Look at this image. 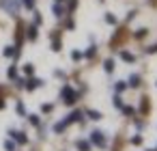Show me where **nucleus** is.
Instances as JSON below:
<instances>
[{"instance_id": "obj_1", "label": "nucleus", "mask_w": 157, "mask_h": 151, "mask_svg": "<svg viewBox=\"0 0 157 151\" xmlns=\"http://www.w3.org/2000/svg\"><path fill=\"white\" fill-rule=\"evenodd\" d=\"M60 95H63V99H65V104H69V106H71V104H75V97H78V95H75V91H73L71 86H63V91H60Z\"/></svg>"}, {"instance_id": "obj_2", "label": "nucleus", "mask_w": 157, "mask_h": 151, "mask_svg": "<svg viewBox=\"0 0 157 151\" xmlns=\"http://www.w3.org/2000/svg\"><path fill=\"white\" fill-rule=\"evenodd\" d=\"M90 142H95L97 147H105V138H103V132H93L90 134Z\"/></svg>"}, {"instance_id": "obj_3", "label": "nucleus", "mask_w": 157, "mask_h": 151, "mask_svg": "<svg viewBox=\"0 0 157 151\" xmlns=\"http://www.w3.org/2000/svg\"><path fill=\"white\" fill-rule=\"evenodd\" d=\"M2 7H5L7 11H11V15H15V13H17L20 2H17V0H2Z\"/></svg>"}, {"instance_id": "obj_4", "label": "nucleus", "mask_w": 157, "mask_h": 151, "mask_svg": "<svg viewBox=\"0 0 157 151\" xmlns=\"http://www.w3.org/2000/svg\"><path fill=\"white\" fill-rule=\"evenodd\" d=\"M9 136H11V138H13L15 142H20V145H24V142L28 140L24 132H15V129H9Z\"/></svg>"}, {"instance_id": "obj_5", "label": "nucleus", "mask_w": 157, "mask_h": 151, "mask_svg": "<svg viewBox=\"0 0 157 151\" xmlns=\"http://www.w3.org/2000/svg\"><path fill=\"white\" fill-rule=\"evenodd\" d=\"M41 84H43V80H39V78H30L24 86H26L28 91H35V89H37V86H41Z\"/></svg>"}, {"instance_id": "obj_6", "label": "nucleus", "mask_w": 157, "mask_h": 151, "mask_svg": "<svg viewBox=\"0 0 157 151\" xmlns=\"http://www.w3.org/2000/svg\"><path fill=\"white\" fill-rule=\"evenodd\" d=\"M80 119H82V112H80V110H73V112L65 119V123L69 125V123H75V121H80Z\"/></svg>"}, {"instance_id": "obj_7", "label": "nucleus", "mask_w": 157, "mask_h": 151, "mask_svg": "<svg viewBox=\"0 0 157 151\" xmlns=\"http://www.w3.org/2000/svg\"><path fill=\"white\" fill-rule=\"evenodd\" d=\"M127 86H133V89H136V86H140V76H138V74H131V76H129Z\"/></svg>"}, {"instance_id": "obj_8", "label": "nucleus", "mask_w": 157, "mask_h": 151, "mask_svg": "<svg viewBox=\"0 0 157 151\" xmlns=\"http://www.w3.org/2000/svg\"><path fill=\"white\" fill-rule=\"evenodd\" d=\"M75 147H78L80 151H90V142H88V140H78Z\"/></svg>"}, {"instance_id": "obj_9", "label": "nucleus", "mask_w": 157, "mask_h": 151, "mask_svg": "<svg viewBox=\"0 0 157 151\" xmlns=\"http://www.w3.org/2000/svg\"><path fill=\"white\" fill-rule=\"evenodd\" d=\"M52 11H54V15H56V18H63V15H65V9H63V7H60L58 2H56V5L52 7Z\"/></svg>"}, {"instance_id": "obj_10", "label": "nucleus", "mask_w": 157, "mask_h": 151, "mask_svg": "<svg viewBox=\"0 0 157 151\" xmlns=\"http://www.w3.org/2000/svg\"><path fill=\"white\" fill-rule=\"evenodd\" d=\"M2 54H5V56H7V58H11V56H15V54H17V50H15V48H13V46H7V48H5V52H2Z\"/></svg>"}, {"instance_id": "obj_11", "label": "nucleus", "mask_w": 157, "mask_h": 151, "mask_svg": "<svg viewBox=\"0 0 157 151\" xmlns=\"http://www.w3.org/2000/svg\"><path fill=\"white\" fill-rule=\"evenodd\" d=\"M121 58H123V61H127V63H133V54H131V52L121 50Z\"/></svg>"}, {"instance_id": "obj_12", "label": "nucleus", "mask_w": 157, "mask_h": 151, "mask_svg": "<svg viewBox=\"0 0 157 151\" xmlns=\"http://www.w3.org/2000/svg\"><path fill=\"white\" fill-rule=\"evenodd\" d=\"M103 69H105L108 74H112V71H114V61H112V58H108V61L103 63Z\"/></svg>"}, {"instance_id": "obj_13", "label": "nucleus", "mask_w": 157, "mask_h": 151, "mask_svg": "<svg viewBox=\"0 0 157 151\" xmlns=\"http://www.w3.org/2000/svg\"><path fill=\"white\" fill-rule=\"evenodd\" d=\"M86 114H88L93 121H99V119H101V112H97V110H86Z\"/></svg>"}, {"instance_id": "obj_14", "label": "nucleus", "mask_w": 157, "mask_h": 151, "mask_svg": "<svg viewBox=\"0 0 157 151\" xmlns=\"http://www.w3.org/2000/svg\"><path fill=\"white\" fill-rule=\"evenodd\" d=\"M114 89H116V93H123V91L127 89V82H123V80H121V82H116V84H114Z\"/></svg>"}, {"instance_id": "obj_15", "label": "nucleus", "mask_w": 157, "mask_h": 151, "mask_svg": "<svg viewBox=\"0 0 157 151\" xmlns=\"http://www.w3.org/2000/svg\"><path fill=\"white\" fill-rule=\"evenodd\" d=\"M28 39H37V24L28 28Z\"/></svg>"}, {"instance_id": "obj_16", "label": "nucleus", "mask_w": 157, "mask_h": 151, "mask_svg": "<svg viewBox=\"0 0 157 151\" xmlns=\"http://www.w3.org/2000/svg\"><path fill=\"white\" fill-rule=\"evenodd\" d=\"M95 52H97V50H95V46H90V48L84 52V56H86V58H93V56H95Z\"/></svg>"}, {"instance_id": "obj_17", "label": "nucleus", "mask_w": 157, "mask_h": 151, "mask_svg": "<svg viewBox=\"0 0 157 151\" xmlns=\"http://www.w3.org/2000/svg\"><path fill=\"white\" fill-rule=\"evenodd\" d=\"M7 74H9V78H11V80H13V78H17V69H15V65H11Z\"/></svg>"}, {"instance_id": "obj_18", "label": "nucleus", "mask_w": 157, "mask_h": 151, "mask_svg": "<svg viewBox=\"0 0 157 151\" xmlns=\"http://www.w3.org/2000/svg\"><path fill=\"white\" fill-rule=\"evenodd\" d=\"M5 149L7 151H15V142L13 140H5Z\"/></svg>"}, {"instance_id": "obj_19", "label": "nucleus", "mask_w": 157, "mask_h": 151, "mask_svg": "<svg viewBox=\"0 0 157 151\" xmlns=\"http://www.w3.org/2000/svg\"><path fill=\"white\" fill-rule=\"evenodd\" d=\"M15 110H17V114H26V108H24V104H22V101H17Z\"/></svg>"}, {"instance_id": "obj_20", "label": "nucleus", "mask_w": 157, "mask_h": 151, "mask_svg": "<svg viewBox=\"0 0 157 151\" xmlns=\"http://www.w3.org/2000/svg\"><path fill=\"white\" fill-rule=\"evenodd\" d=\"M105 22H108V24H116V18H114L112 13H108V15H105Z\"/></svg>"}, {"instance_id": "obj_21", "label": "nucleus", "mask_w": 157, "mask_h": 151, "mask_svg": "<svg viewBox=\"0 0 157 151\" xmlns=\"http://www.w3.org/2000/svg\"><path fill=\"white\" fill-rule=\"evenodd\" d=\"M114 106H116V108H123V99H121V95L114 97Z\"/></svg>"}, {"instance_id": "obj_22", "label": "nucleus", "mask_w": 157, "mask_h": 151, "mask_svg": "<svg viewBox=\"0 0 157 151\" xmlns=\"http://www.w3.org/2000/svg\"><path fill=\"white\" fill-rule=\"evenodd\" d=\"M22 2H24L26 9H33V7H35V0H22Z\"/></svg>"}, {"instance_id": "obj_23", "label": "nucleus", "mask_w": 157, "mask_h": 151, "mask_svg": "<svg viewBox=\"0 0 157 151\" xmlns=\"http://www.w3.org/2000/svg\"><path fill=\"white\" fill-rule=\"evenodd\" d=\"M24 74L26 76H33V65H24Z\"/></svg>"}, {"instance_id": "obj_24", "label": "nucleus", "mask_w": 157, "mask_h": 151, "mask_svg": "<svg viewBox=\"0 0 157 151\" xmlns=\"http://www.w3.org/2000/svg\"><path fill=\"white\" fill-rule=\"evenodd\" d=\"M28 119H30V123H33V125H39V117H37V114H30Z\"/></svg>"}, {"instance_id": "obj_25", "label": "nucleus", "mask_w": 157, "mask_h": 151, "mask_svg": "<svg viewBox=\"0 0 157 151\" xmlns=\"http://www.w3.org/2000/svg\"><path fill=\"white\" fill-rule=\"evenodd\" d=\"M144 35H146V30H144V28H140V30H136V37H138V39H142Z\"/></svg>"}, {"instance_id": "obj_26", "label": "nucleus", "mask_w": 157, "mask_h": 151, "mask_svg": "<svg viewBox=\"0 0 157 151\" xmlns=\"http://www.w3.org/2000/svg\"><path fill=\"white\" fill-rule=\"evenodd\" d=\"M71 58H73V61H80V58H82V54L75 50V52H71Z\"/></svg>"}, {"instance_id": "obj_27", "label": "nucleus", "mask_w": 157, "mask_h": 151, "mask_svg": "<svg viewBox=\"0 0 157 151\" xmlns=\"http://www.w3.org/2000/svg\"><path fill=\"white\" fill-rule=\"evenodd\" d=\"M123 112H125V114H129V117H131V114H133V108H129V106H123Z\"/></svg>"}, {"instance_id": "obj_28", "label": "nucleus", "mask_w": 157, "mask_h": 151, "mask_svg": "<svg viewBox=\"0 0 157 151\" xmlns=\"http://www.w3.org/2000/svg\"><path fill=\"white\" fill-rule=\"evenodd\" d=\"M41 22H43V20H41V13H35V24H37V26H39V24H41Z\"/></svg>"}, {"instance_id": "obj_29", "label": "nucleus", "mask_w": 157, "mask_h": 151, "mask_svg": "<svg viewBox=\"0 0 157 151\" xmlns=\"http://www.w3.org/2000/svg\"><path fill=\"white\" fill-rule=\"evenodd\" d=\"M41 110H43V112H50V110H52V104H45V106H41Z\"/></svg>"}, {"instance_id": "obj_30", "label": "nucleus", "mask_w": 157, "mask_h": 151, "mask_svg": "<svg viewBox=\"0 0 157 151\" xmlns=\"http://www.w3.org/2000/svg\"><path fill=\"white\" fill-rule=\"evenodd\" d=\"M131 142H133V145H140V142H142V138H140V136H133V138H131Z\"/></svg>"}, {"instance_id": "obj_31", "label": "nucleus", "mask_w": 157, "mask_h": 151, "mask_svg": "<svg viewBox=\"0 0 157 151\" xmlns=\"http://www.w3.org/2000/svg\"><path fill=\"white\" fill-rule=\"evenodd\" d=\"M146 52H148V54H155V52H157V46H151V48H148Z\"/></svg>"}, {"instance_id": "obj_32", "label": "nucleus", "mask_w": 157, "mask_h": 151, "mask_svg": "<svg viewBox=\"0 0 157 151\" xmlns=\"http://www.w3.org/2000/svg\"><path fill=\"white\" fill-rule=\"evenodd\" d=\"M56 2H63V0H56Z\"/></svg>"}, {"instance_id": "obj_33", "label": "nucleus", "mask_w": 157, "mask_h": 151, "mask_svg": "<svg viewBox=\"0 0 157 151\" xmlns=\"http://www.w3.org/2000/svg\"><path fill=\"white\" fill-rule=\"evenodd\" d=\"M151 151H155V149H151Z\"/></svg>"}]
</instances>
